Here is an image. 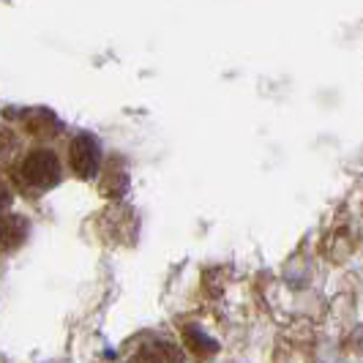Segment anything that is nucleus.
<instances>
[{"mask_svg": "<svg viewBox=\"0 0 363 363\" xmlns=\"http://www.w3.org/2000/svg\"><path fill=\"white\" fill-rule=\"evenodd\" d=\"M17 186L28 194H44L60 183V159L52 147H33L14 169Z\"/></svg>", "mask_w": 363, "mask_h": 363, "instance_id": "obj_1", "label": "nucleus"}, {"mask_svg": "<svg viewBox=\"0 0 363 363\" xmlns=\"http://www.w3.org/2000/svg\"><path fill=\"white\" fill-rule=\"evenodd\" d=\"M123 363H189V361H186V352L169 336L145 333L143 339H137L131 345Z\"/></svg>", "mask_w": 363, "mask_h": 363, "instance_id": "obj_2", "label": "nucleus"}]
</instances>
